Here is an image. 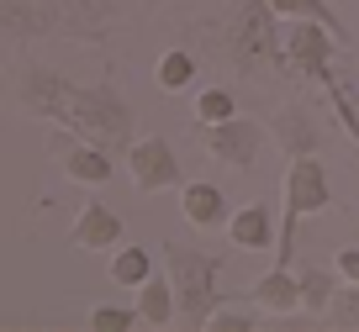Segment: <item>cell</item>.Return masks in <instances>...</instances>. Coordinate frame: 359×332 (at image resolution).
Instances as JSON below:
<instances>
[{"label":"cell","mask_w":359,"mask_h":332,"mask_svg":"<svg viewBox=\"0 0 359 332\" xmlns=\"http://www.w3.org/2000/svg\"><path fill=\"white\" fill-rule=\"evenodd\" d=\"M16 100H22V111H32L43 122H58L64 132L106 143V148H127V132L137 122V111L111 85H79V79L58 74V69H43V64L22 74Z\"/></svg>","instance_id":"6da1fadb"},{"label":"cell","mask_w":359,"mask_h":332,"mask_svg":"<svg viewBox=\"0 0 359 332\" xmlns=\"http://www.w3.org/2000/svg\"><path fill=\"white\" fill-rule=\"evenodd\" d=\"M164 269H169L175 296H180V321H185V327H206L212 311L227 300L222 290H217V269H222V258H212V254H201V248L169 237V243H164Z\"/></svg>","instance_id":"7a4b0ae2"},{"label":"cell","mask_w":359,"mask_h":332,"mask_svg":"<svg viewBox=\"0 0 359 332\" xmlns=\"http://www.w3.org/2000/svg\"><path fill=\"white\" fill-rule=\"evenodd\" d=\"M333 206V185H327V169L317 164L312 153H302V158H291L285 164V216H280V258L275 264H291L296 258V221L302 216H317V211H327Z\"/></svg>","instance_id":"3957f363"},{"label":"cell","mask_w":359,"mask_h":332,"mask_svg":"<svg viewBox=\"0 0 359 332\" xmlns=\"http://www.w3.org/2000/svg\"><path fill=\"white\" fill-rule=\"evenodd\" d=\"M275 27H280V11H275L269 0H248L243 11H238V22H233V58L243 69L285 64V32H275Z\"/></svg>","instance_id":"277c9868"},{"label":"cell","mask_w":359,"mask_h":332,"mask_svg":"<svg viewBox=\"0 0 359 332\" xmlns=\"http://www.w3.org/2000/svg\"><path fill=\"white\" fill-rule=\"evenodd\" d=\"M338 43H344V37H338L333 27H323V22H285V69L333 90L338 85L333 79V48Z\"/></svg>","instance_id":"5b68a950"},{"label":"cell","mask_w":359,"mask_h":332,"mask_svg":"<svg viewBox=\"0 0 359 332\" xmlns=\"http://www.w3.org/2000/svg\"><path fill=\"white\" fill-rule=\"evenodd\" d=\"M264 132L269 127L248 122V116H227V122L201 127V148L227 169H254V158L264 153Z\"/></svg>","instance_id":"8992f818"},{"label":"cell","mask_w":359,"mask_h":332,"mask_svg":"<svg viewBox=\"0 0 359 332\" xmlns=\"http://www.w3.org/2000/svg\"><path fill=\"white\" fill-rule=\"evenodd\" d=\"M127 174L143 195H158V190L180 185V158L169 148V137H133L127 143Z\"/></svg>","instance_id":"52a82bcc"},{"label":"cell","mask_w":359,"mask_h":332,"mask_svg":"<svg viewBox=\"0 0 359 332\" xmlns=\"http://www.w3.org/2000/svg\"><path fill=\"white\" fill-rule=\"evenodd\" d=\"M48 11L64 37H101L122 16V0H48Z\"/></svg>","instance_id":"ba28073f"},{"label":"cell","mask_w":359,"mask_h":332,"mask_svg":"<svg viewBox=\"0 0 359 332\" xmlns=\"http://www.w3.org/2000/svg\"><path fill=\"white\" fill-rule=\"evenodd\" d=\"M69 243L85 248V254H116L122 248V216L111 206H101V200H85L74 227H69Z\"/></svg>","instance_id":"9c48e42d"},{"label":"cell","mask_w":359,"mask_h":332,"mask_svg":"<svg viewBox=\"0 0 359 332\" xmlns=\"http://www.w3.org/2000/svg\"><path fill=\"white\" fill-rule=\"evenodd\" d=\"M248 300H254V311H269V317L302 311V269L275 264L269 275H259L254 285H248Z\"/></svg>","instance_id":"30bf717a"},{"label":"cell","mask_w":359,"mask_h":332,"mask_svg":"<svg viewBox=\"0 0 359 332\" xmlns=\"http://www.w3.org/2000/svg\"><path fill=\"white\" fill-rule=\"evenodd\" d=\"M180 216L191 221L196 233H212V227H227L233 206H227L222 185H212V179H191V185H180Z\"/></svg>","instance_id":"8fae6325"},{"label":"cell","mask_w":359,"mask_h":332,"mask_svg":"<svg viewBox=\"0 0 359 332\" xmlns=\"http://www.w3.org/2000/svg\"><path fill=\"white\" fill-rule=\"evenodd\" d=\"M58 164H64V174L74 179V185H106L111 179V148L106 143H90V137H79V143H58Z\"/></svg>","instance_id":"7c38bea8"},{"label":"cell","mask_w":359,"mask_h":332,"mask_svg":"<svg viewBox=\"0 0 359 332\" xmlns=\"http://www.w3.org/2000/svg\"><path fill=\"white\" fill-rule=\"evenodd\" d=\"M227 237H233V248H243V254H259V248L280 243V233H275V211H269L264 200L238 206L233 216H227Z\"/></svg>","instance_id":"4fadbf2b"},{"label":"cell","mask_w":359,"mask_h":332,"mask_svg":"<svg viewBox=\"0 0 359 332\" xmlns=\"http://www.w3.org/2000/svg\"><path fill=\"white\" fill-rule=\"evenodd\" d=\"M269 132H275V143L285 148V158L317 153V137H323L306 106H280V111H275V122H269Z\"/></svg>","instance_id":"5bb4252c"},{"label":"cell","mask_w":359,"mask_h":332,"mask_svg":"<svg viewBox=\"0 0 359 332\" xmlns=\"http://www.w3.org/2000/svg\"><path fill=\"white\" fill-rule=\"evenodd\" d=\"M137 311H143V327H169V321H180L175 279L169 275H148L143 285H137Z\"/></svg>","instance_id":"9a60e30c"},{"label":"cell","mask_w":359,"mask_h":332,"mask_svg":"<svg viewBox=\"0 0 359 332\" xmlns=\"http://www.w3.org/2000/svg\"><path fill=\"white\" fill-rule=\"evenodd\" d=\"M338 279H344V275H338V264L333 269H327V264H306L302 269V311H327V306H333V296L344 290Z\"/></svg>","instance_id":"2e32d148"},{"label":"cell","mask_w":359,"mask_h":332,"mask_svg":"<svg viewBox=\"0 0 359 332\" xmlns=\"http://www.w3.org/2000/svg\"><path fill=\"white\" fill-rule=\"evenodd\" d=\"M269 6L280 11V22H323V27H333V32L344 37V48L354 43V32L338 22V11L327 6V0H269Z\"/></svg>","instance_id":"e0dca14e"},{"label":"cell","mask_w":359,"mask_h":332,"mask_svg":"<svg viewBox=\"0 0 359 332\" xmlns=\"http://www.w3.org/2000/svg\"><path fill=\"white\" fill-rule=\"evenodd\" d=\"M106 269H111L116 285L137 290L148 275H154V254H148V248H137V243H127V248H116V254H111V264H106Z\"/></svg>","instance_id":"ac0fdd59"},{"label":"cell","mask_w":359,"mask_h":332,"mask_svg":"<svg viewBox=\"0 0 359 332\" xmlns=\"http://www.w3.org/2000/svg\"><path fill=\"white\" fill-rule=\"evenodd\" d=\"M154 79H158V90H191V79H196V58L185 53V48H169L164 58H158V69H154Z\"/></svg>","instance_id":"d6986e66"},{"label":"cell","mask_w":359,"mask_h":332,"mask_svg":"<svg viewBox=\"0 0 359 332\" xmlns=\"http://www.w3.org/2000/svg\"><path fill=\"white\" fill-rule=\"evenodd\" d=\"M227 116H238V100H233V90H201V95H196V122H201V127L227 122Z\"/></svg>","instance_id":"ffe728a7"},{"label":"cell","mask_w":359,"mask_h":332,"mask_svg":"<svg viewBox=\"0 0 359 332\" xmlns=\"http://www.w3.org/2000/svg\"><path fill=\"white\" fill-rule=\"evenodd\" d=\"M137 321H143L137 306H95V311H90V327H95V332H133Z\"/></svg>","instance_id":"44dd1931"},{"label":"cell","mask_w":359,"mask_h":332,"mask_svg":"<svg viewBox=\"0 0 359 332\" xmlns=\"http://www.w3.org/2000/svg\"><path fill=\"white\" fill-rule=\"evenodd\" d=\"M327 311H333L338 327H359V285H354V279H344V290L333 296V306H327Z\"/></svg>","instance_id":"7402d4cb"},{"label":"cell","mask_w":359,"mask_h":332,"mask_svg":"<svg viewBox=\"0 0 359 332\" xmlns=\"http://www.w3.org/2000/svg\"><path fill=\"white\" fill-rule=\"evenodd\" d=\"M254 321H259V317H248V311H222V306H217L206 327H217V332H248Z\"/></svg>","instance_id":"603a6c76"},{"label":"cell","mask_w":359,"mask_h":332,"mask_svg":"<svg viewBox=\"0 0 359 332\" xmlns=\"http://www.w3.org/2000/svg\"><path fill=\"white\" fill-rule=\"evenodd\" d=\"M338 275L359 285V248H338Z\"/></svg>","instance_id":"cb8c5ba5"}]
</instances>
